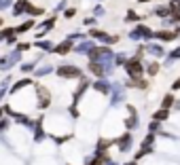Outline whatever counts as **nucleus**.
<instances>
[{"label":"nucleus","instance_id":"obj_1","mask_svg":"<svg viewBox=\"0 0 180 165\" xmlns=\"http://www.w3.org/2000/svg\"><path fill=\"white\" fill-rule=\"evenodd\" d=\"M57 74L62 79H81V70L79 68H72V66H62L57 70Z\"/></svg>","mask_w":180,"mask_h":165},{"label":"nucleus","instance_id":"obj_2","mask_svg":"<svg viewBox=\"0 0 180 165\" xmlns=\"http://www.w3.org/2000/svg\"><path fill=\"white\" fill-rule=\"evenodd\" d=\"M127 72L132 74V76H140V72H142V66H140V61H129L127 64Z\"/></svg>","mask_w":180,"mask_h":165},{"label":"nucleus","instance_id":"obj_3","mask_svg":"<svg viewBox=\"0 0 180 165\" xmlns=\"http://www.w3.org/2000/svg\"><path fill=\"white\" fill-rule=\"evenodd\" d=\"M30 9V2L28 0H19L17 4H15V11H13V15H21V13H26Z\"/></svg>","mask_w":180,"mask_h":165},{"label":"nucleus","instance_id":"obj_4","mask_svg":"<svg viewBox=\"0 0 180 165\" xmlns=\"http://www.w3.org/2000/svg\"><path fill=\"white\" fill-rule=\"evenodd\" d=\"M38 95H41V106H43V108L49 106V91L43 89V87H38Z\"/></svg>","mask_w":180,"mask_h":165},{"label":"nucleus","instance_id":"obj_5","mask_svg":"<svg viewBox=\"0 0 180 165\" xmlns=\"http://www.w3.org/2000/svg\"><path fill=\"white\" fill-rule=\"evenodd\" d=\"M32 26H34V21H32V19H28V21H26V23H21V26H19V28H17L15 32H28V30H30Z\"/></svg>","mask_w":180,"mask_h":165},{"label":"nucleus","instance_id":"obj_6","mask_svg":"<svg viewBox=\"0 0 180 165\" xmlns=\"http://www.w3.org/2000/svg\"><path fill=\"white\" fill-rule=\"evenodd\" d=\"M30 79H23V81H19L17 82V85H15V87H13V89H11V93H15V91H19V89H21V87H26V85H30Z\"/></svg>","mask_w":180,"mask_h":165},{"label":"nucleus","instance_id":"obj_7","mask_svg":"<svg viewBox=\"0 0 180 165\" xmlns=\"http://www.w3.org/2000/svg\"><path fill=\"white\" fill-rule=\"evenodd\" d=\"M70 51V42H64L59 47H55V53H68Z\"/></svg>","mask_w":180,"mask_h":165},{"label":"nucleus","instance_id":"obj_8","mask_svg":"<svg viewBox=\"0 0 180 165\" xmlns=\"http://www.w3.org/2000/svg\"><path fill=\"white\" fill-rule=\"evenodd\" d=\"M89 68H91V72H95V74H102V68H100V64L91 61V64H89Z\"/></svg>","mask_w":180,"mask_h":165},{"label":"nucleus","instance_id":"obj_9","mask_svg":"<svg viewBox=\"0 0 180 165\" xmlns=\"http://www.w3.org/2000/svg\"><path fill=\"white\" fill-rule=\"evenodd\" d=\"M53 23H55V19H49V21H45V23H43V26H41V28H43V30H51V28H53Z\"/></svg>","mask_w":180,"mask_h":165},{"label":"nucleus","instance_id":"obj_10","mask_svg":"<svg viewBox=\"0 0 180 165\" xmlns=\"http://www.w3.org/2000/svg\"><path fill=\"white\" fill-rule=\"evenodd\" d=\"M47 72H51V66H45V68H41V70H38L36 74L41 76V74H47Z\"/></svg>","mask_w":180,"mask_h":165},{"label":"nucleus","instance_id":"obj_11","mask_svg":"<svg viewBox=\"0 0 180 165\" xmlns=\"http://www.w3.org/2000/svg\"><path fill=\"white\" fill-rule=\"evenodd\" d=\"M38 47H41V49H45V51H49V49H51V42H38Z\"/></svg>","mask_w":180,"mask_h":165},{"label":"nucleus","instance_id":"obj_12","mask_svg":"<svg viewBox=\"0 0 180 165\" xmlns=\"http://www.w3.org/2000/svg\"><path fill=\"white\" fill-rule=\"evenodd\" d=\"M32 68H34V64H23V66H21V70H23V72H30Z\"/></svg>","mask_w":180,"mask_h":165},{"label":"nucleus","instance_id":"obj_13","mask_svg":"<svg viewBox=\"0 0 180 165\" xmlns=\"http://www.w3.org/2000/svg\"><path fill=\"white\" fill-rule=\"evenodd\" d=\"M11 4V0H0V9H6Z\"/></svg>","mask_w":180,"mask_h":165},{"label":"nucleus","instance_id":"obj_14","mask_svg":"<svg viewBox=\"0 0 180 165\" xmlns=\"http://www.w3.org/2000/svg\"><path fill=\"white\" fill-rule=\"evenodd\" d=\"M89 165H102V157H97V159H93Z\"/></svg>","mask_w":180,"mask_h":165},{"label":"nucleus","instance_id":"obj_15","mask_svg":"<svg viewBox=\"0 0 180 165\" xmlns=\"http://www.w3.org/2000/svg\"><path fill=\"white\" fill-rule=\"evenodd\" d=\"M28 47H30L28 42H19V51H23V49H28Z\"/></svg>","mask_w":180,"mask_h":165},{"label":"nucleus","instance_id":"obj_16","mask_svg":"<svg viewBox=\"0 0 180 165\" xmlns=\"http://www.w3.org/2000/svg\"><path fill=\"white\" fill-rule=\"evenodd\" d=\"M2 95H4V89H0V100H2Z\"/></svg>","mask_w":180,"mask_h":165},{"label":"nucleus","instance_id":"obj_17","mask_svg":"<svg viewBox=\"0 0 180 165\" xmlns=\"http://www.w3.org/2000/svg\"><path fill=\"white\" fill-rule=\"evenodd\" d=\"M0 23H2V19H0Z\"/></svg>","mask_w":180,"mask_h":165}]
</instances>
